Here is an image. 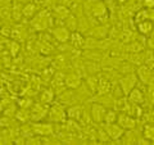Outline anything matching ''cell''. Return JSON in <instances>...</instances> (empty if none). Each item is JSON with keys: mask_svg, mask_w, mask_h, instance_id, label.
Returning a JSON list of instances; mask_svg holds the SVG:
<instances>
[{"mask_svg": "<svg viewBox=\"0 0 154 145\" xmlns=\"http://www.w3.org/2000/svg\"><path fill=\"white\" fill-rule=\"evenodd\" d=\"M117 122H118L119 126L123 127L125 130H131V128L135 127V125H136V121H135V118H132L131 116H128L126 113L118 114Z\"/></svg>", "mask_w": 154, "mask_h": 145, "instance_id": "obj_1", "label": "cell"}, {"mask_svg": "<svg viewBox=\"0 0 154 145\" xmlns=\"http://www.w3.org/2000/svg\"><path fill=\"white\" fill-rule=\"evenodd\" d=\"M105 130H107V134L110 139L117 140L123 135V127H121L119 125H114V123H107L105 126Z\"/></svg>", "mask_w": 154, "mask_h": 145, "instance_id": "obj_2", "label": "cell"}, {"mask_svg": "<svg viewBox=\"0 0 154 145\" xmlns=\"http://www.w3.org/2000/svg\"><path fill=\"white\" fill-rule=\"evenodd\" d=\"M105 114H107V110L103 105L100 104H94L93 108H91V117L95 122H102L105 119Z\"/></svg>", "mask_w": 154, "mask_h": 145, "instance_id": "obj_3", "label": "cell"}, {"mask_svg": "<svg viewBox=\"0 0 154 145\" xmlns=\"http://www.w3.org/2000/svg\"><path fill=\"white\" fill-rule=\"evenodd\" d=\"M48 19H46V13L45 12H41V13H38L36 18H33L32 19V26L36 28V30L38 31H42V30H45V28L48 27Z\"/></svg>", "mask_w": 154, "mask_h": 145, "instance_id": "obj_4", "label": "cell"}, {"mask_svg": "<svg viewBox=\"0 0 154 145\" xmlns=\"http://www.w3.org/2000/svg\"><path fill=\"white\" fill-rule=\"evenodd\" d=\"M50 117L53 121H55V122H62V121H64L66 118V112L62 105H54L51 109H50Z\"/></svg>", "mask_w": 154, "mask_h": 145, "instance_id": "obj_5", "label": "cell"}, {"mask_svg": "<svg viewBox=\"0 0 154 145\" xmlns=\"http://www.w3.org/2000/svg\"><path fill=\"white\" fill-rule=\"evenodd\" d=\"M128 100L131 101L132 104H135V105L143 104L144 103V95L141 93V90L134 88L131 91H130V94H128Z\"/></svg>", "mask_w": 154, "mask_h": 145, "instance_id": "obj_6", "label": "cell"}, {"mask_svg": "<svg viewBox=\"0 0 154 145\" xmlns=\"http://www.w3.org/2000/svg\"><path fill=\"white\" fill-rule=\"evenodd\" d=\"M153 28H154V26H153V22L150 19H144V21L137 23V30L140 33H143V35H149V33H152Z\"/></svg>", "mask_w": 154, "mask_h": 145, "instance_id": "obj_7", "label": "cell"}, {"mask_svg": "<svg viewBox=\"0 0 154 145\" xmlns=\"http://www.w3.org/2000/svg\"><path fill=\"white\" fill-rule=\"evenodd\" d=\"M80 76L77 75V73H69V75H67L64 77V84L67 88H71V89H75L77 88V86L80 85Z\"/></svg>", "mask_w": 154, "mask_h": 145, "instance_id": "obj_8", "label": "cell"}, {"mask_svg": "<svg viewBox=\"0 0 154 145\" xmlns=\"http://www.w3.org/2000/svg\"><path fill=\"white\" fill-rule=\"evenodd\" d=\"M33 130L38 135H50L53 132V127L49 123H36L33 125Z\"/></svg>", "mask_w": 154, "mask_h": 145, "instance_id": "obj_9", "label": "cell"}, {"mask_svg": "<svg viewBox=\"0 0 154 145\" xmlns=\"http://www.w3.org/2000/svg\"><path fill=\"white\" fill-rule=\"evenodd\" d=\"M54 36L58 41H60V42H66L67 40L69 39V31L67 30L66 27H59V28H57V30L54 31Z\"/></svg>", "mask_w": 154, "mask_h": 145, "instance_id": "obj_10", "label": "cell"}, {"mask_svg": "<svg viewBox=\"0 0 154 145\" xmlns=\"http://www.w3.org/2000/svg\"><path fill=\"white\" fill-rule=\"evenodd\" d=\"M121 86L125 91V94H130L134 88H135V77L134 76H128L126 79H123L122 82H121Z\"/></svg>", "mask_w": 154, "mask_h": 145, "instance_id": "obj_11", "label": "cell"}, {"mask_svg": "<svg viewBox=\"0 0 154 145\" xmlns=\"http://www.w3.org/2000/svg\"><path fill=\"white\" fill-rule=\"evenodd\" d=\"M144 137H145L146 140H149V141H154V125H145L144 126Z\"/></svg>", "mask_w": 154, "mask_h": 145, "instance_id": "obj_12", "label": "cell"}, {"mask_svg": "<svg viewBox=\"0 0 154 145\" xmlns=\"http://www.w3.org/2000/svg\"><path fill=\"white\" fill-rule=\"evenodd\" d=\"M105 11H107V8H105V5L103 3H98V4H95L94 8H93V14L96 17H100V16H104L105 14Z\"/></svg>", "mask_w": 154, "mask_h": 145, "instance_id": "obj_13", "label": "cell"}, {"mask_svg": "<svg viewBox=\"0 0 154 145\" xmlns=\"http://www.w3.org/2000/svg\"><path fill=\"white\" fill-rule=\"evenodd\" d=\"M139 79H140L143 82H148L149 81V77H150V71H149V68H146V67H140L139 68Z\"/></svg>", "mask_w": 154, "mask_h": 145, "instance_id": "obj_14", "label": "cell"}, {"mask_svg": "<svg viewBox=\"0 0 154 145\" xmlns=\"http://www.w3.org/2000/svg\"><path fill=\"white\" fill-rule=\"evenodd\" d=\"M71 40H72V44H73L75 46H79L80 48V46L84 45V37L79 32L72 33V35H71Z\"/></svg>", "mask_w": 154, "mask_h": 145, "instance_id": "obj_15", "label": "cell"}, {"mask_svg": "<svg viewBox=\"0 0 154 145\" xmlns=\"http://www.w3.org/2000/svg\"><path fill=\"white\" fill-rule=\"evenodd\" d=\"M67 116L72 119H79L81 117V108L80 107H72L67 110Z\"/></svg>", "mask_w": 154, "mask_h": 145, "instance_id": "obj_16", "label": "cell"}, {"mask_svg": "<svg viewBox=\"0 0 154 145\" xmlns=\"http://www.w3.org/2000/svg\"><path fill=\"white\" fill-rule=\"evenodd\" d=\"M35 13H36V7L33 5V4H27L25 9H23V14H25V17H27V18L33 17Z\"/></svg>", "mask_w": 154, "mask_h": 145, "instance_id": "obj_17", "label": "cell"}, {"mask_svg": "<svg viewBox=\"0 0 154 145\" xmlns=\"http://www.w3.org/2000/svg\"><path fill=\"white\" fill-rule=\"evenodd\" d=\"M53 98H54V93H53L51 90H45L44 93H42L41 95V100L44 101V103H50V101L53 100Z\"/></svg>", "mask_w": 154, "mask_h": 145, "instance_id": "obj_18", "label": "cell"}, {"mask_svg": "<svg viewBox=\"0 0 154 145\" xmlns=\"http://www.w3.org/2000/svg\"><path fill=\"white\" fill-rule=\"evenodd\" d=\"M118 116L116 114V112H113V110H109V112H107V114H105V122L107 123H114V121L117 119Z\"/></svg>", "mask_w": 154, "mask_h": 145, "instance_id": "obj_19", "label": "cell"}, {"mask_svg": "<svg viewBox=\"0 0 154 145\" xmlns=\"http://www.w3.org/2000/svg\"><path fill=\"white\" fill-rule=\"evenodd\" d=\"M55 14L60 18H64V17L68 16V9H67L66 7H58L55 9Z\"/></svg>", "mask_w": 154, "mask_h": 145, "instance_id": "obj_20", "label": "cell"}, {"mask_svg": "<svg viewBox=\"0 0 154 145\" xmlns=\"http://www.w3.org/2000/svg\"><path fill=\"white\" fill-rule=\"evenodd\" d=\"M11 50H12V55H17L18 54V50H19V44H18V42H16V41L12 42Z\"/></svg>", "mask_w": 154, "mask_h": 145, "instance_id": "obj_21", "label": "cell"}, {"mask_svg": "<svg viewBox=\"0 0 154 145\" xmlns=\"http://www.w3.org/2000/svg\"><path fill=\"white\" fill-rule=\"evenodd\" d=\"M143 4L148 9H154V0H143Z\"/></svg>", "mask_w": 154, "mask_h": 145, "instance_id": "obj_22", "label": "cell"}, {"mask_svg": "<svg viewBox=\"0 0 154 145\" xmlns=\"http://www.w3.org/2000/svg\"><path fill=\"white\" fill-rule=\"evenodd\" d=\"M148 44H149V46H150L152 49H154V37H153V39H150V40H149V42H148Z\"/></svg>", "mask_w": 154, "mask_h": 145, "instance_id": "obj_23", "label": "cell"}, {"mask_svg": "<svg viewBox=\"0 0 154 145\" xmlns=\"http://www.w3.org/2000/svg\"><path fill=\"white\" fill-rule=\"evenodd\" d=\"M118 2H119V3H125V2H126V0H118Z\"/></svg>", "mask_w": 154, "mask_h": 145, "instance_id": "obj_24", "label": "cell"}, {"mask_svg": "<svg viewBox=\"0 0 154 145\" xmlns=\"http://www.w3.org/2000/svg\"><path fill=\"white\" fill-rule=\"evenodd\" d=\"M153 37H154V32H153Z\"/></svg>", "mask_w": 154, "mask_h": 145, "instance_id": "obj_25", "label": "cell"}]
</instances>
